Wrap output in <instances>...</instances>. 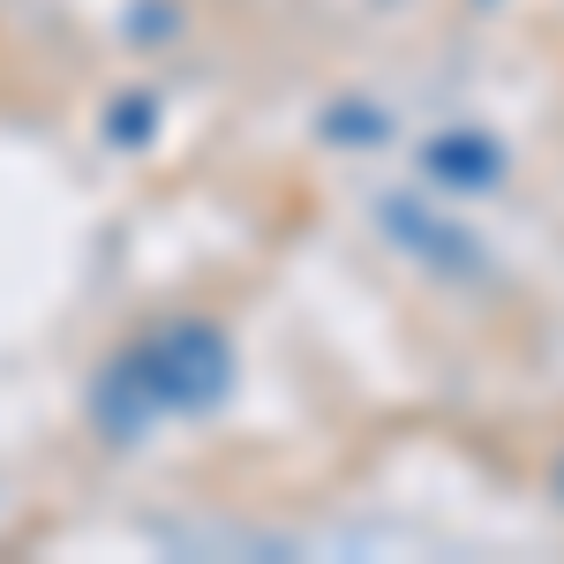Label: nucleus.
Segmentation results:
<instances>
[{
    "label": "nucleus",
    "instance_id": "f257e3e1",
    "mask_svg": "<svg viewBox=\"0 0 564 564\" xmlns=\"http://www.w3.org/2000/svg\"><path fill=\"white\" fill-rule=\"evenodd\" d=\"M234 391V347L226 332L204 316H174V324H151L121 361H106V377L90 391V414L106 436H143L166 414H212L218 399Z\"/></svg>",
    "mask_w": 564,
    "mask_h": 564
},
{
    "label": "nucleus",
    "instance_id": "f03ea898",
    "mask_svg": "<svg viewBox=\"0 0 564 564\" xmlns=\"http://www.w3.org/2000/svg\"><path fill=\"white\" fill-rule=\"evenodd\" d=\"M422 166H430V181L444 188V196H481L489 181L505 174V151H497L489 129H452V135H436L430 151H422Z\"/></svg>",
    "mask_w": 564,
    "mask_h": 564
},
{
    "label": "nucleus",
    "instance_id": "7ed1b4c3",
    "mask_svg": "<svg viewBox=\"0 0 564 564\" xmlns=\"http://www.w3.org/2000/svg\"><path fill=\"white\" fill-rule=\"evenodd\" d=\"M550 489H557V505H564V452H557V467H550Z\"/></svg>",
    "mask_w": 564,
    "mask_h": 564
}]
</instances>
